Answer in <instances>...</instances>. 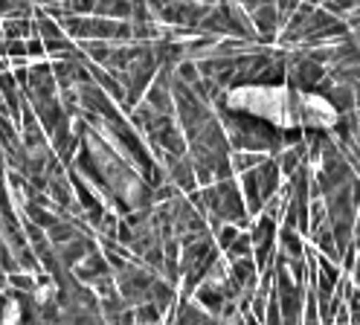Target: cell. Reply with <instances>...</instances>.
I'll use <instances>...</instances> for the list:
<instances>
[{
  "label": "cell",
  "mask_w": 360,
  "mask_h": 325,
  "mask_svg": "<svg viewBox=\"0 0 360 325\" xmlns=\"http://www.w3.org/2000/svg\"><path fill=\"white\" fill-rule=\"evenodd\" d=\"M0 38H4V30H0Z\"/></svg>",
  "instance_id": "1"
}]
</instances>
